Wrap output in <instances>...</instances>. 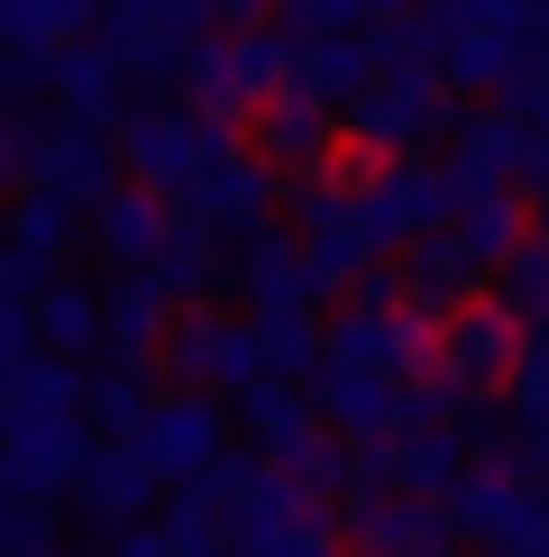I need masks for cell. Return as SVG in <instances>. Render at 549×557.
Listing matches in <instances>:
<instances>
[{
  "label": "cell",
  "instance_id": "obj_1",
  "mask_svg": "<svg viewBox=\"0 0 549 557\" xmlns=\"http://www.w3.org/2000/svg\"><path fill=\"white\" fill-rule=\"evenodd\" d=\"M449 530L495 557H549V484L513 475V467H467L449 484Z\"/></svg>",
  "mask_w": 549,
  "mask_h": 557
},
{
  "label": "cell",
  "instance_id": "obj_2",
  "mask_svg": "<svg viewBox=\"0 0 549 557\" xmlns=\"http://www.w3.org/2000/svg\"><path fill=\"white\" fill-rule=\"evenodd\" d=\"M440 120H449V83L430 74V64H403V55H385V74L349 101V137H366V147H376V165L412 156Z\"/></svg>",
  "mask_w": 549,
  "mask_h": 557
},
{
  "label": "cell",
  "instance_id": "obj_3",
  "mask_svg": "<svg viewBox=\"0 0 549 557\" xmlns=\"http://www.w3.org/2000/svg\"><path fill=\"white\" fill-rule=\"evenodd\" d=\"M522 357V320L503 311V301H457L449 320H430V375H440L457 403H467V393H495L503 384V366Z\"/></svg>",
  "mask_w": 549,
  "mask_h": 557
},
{
  "label": "cell",
  "instance_id": "obj_4",
  "mask_svg": "<svg viewBox=\"0 0 549 557\" xmlns=\"http://www.w3.org/2000/svg\"><path fill=\"white\" fill-rule=\"evenodd\" d=\"M440 174H449L457 201H495V193H513L522 174H540V137L522 128L513 110H476V120H457Z\"/></svg>",
  "mask_w": 549,
  "mask_h": 557
},
{
  "label": "cell",
  "instance_id": "obj_5",
  "mask_svg": "<svg viewBox=\"0 0 549 557\" xmlns=\"http://www.w3.org/2000/svg\"><path fill=\"white\" fill-rule=\"evenodd\" d=\"M229 156V137L211 120H193V110H147V120L129 128V165H137V193H156V201H183L202 174H211Z\"/></svg>",
  "mask_w": 549,
  "mask_h": 557
},
{
  "label": "cell",
  "instance_id": "obj_6",
  "mask_svg": "<svg viewBox=\"0 0 549 557\" xmlns=\"http://www.w3.org/2000/svg\"><path fill=\"white\" fill-rule=\"evenodd\" d=\"M19 174L37 201H110V137H91L83 120H56L37 137H19Z\"/></svg>",
  "mask_w": 549,
  "mask_h": 557
},
{
  "label": "cell",
  "instance_id": "obj_7",
  "mask_svg": "<svg viewBox=\"0 0 549 557\" xmlns=\"http://www.w3.org/2000/svg\"><path fill=\"white\" fill-rule=\"evenodd\" d=\"M266 201H274V165L229 147L220 165L183 193V220H193L211 247H220V238H247V247H257V238H266Z\"/></svg>",
  "mask_w": 549,
  "mask_h": 557
},
{
  "label": "cell",
  "instance_id": "obj_8",
  "mask_svg": "<svg viewBox=\"0 0 549 557\" xmlns=\"http://www.w3.org/2000/svg\"><path fill=\"white\" fill-rule=\"evenodd\" d=\"M174 375L211 384V393H247V384H266V347H257V330H239V320L193 311V320H174Z\"/></svg>",
  "mask_w": 549,
  "mask_h": 557
},
{
  "label": "cell",
  "instance_id": "obj_9",
  "mask_svg": "<svg viewBox=\"0 0 549 557\" xmlns=\"http://www.w3.org/2000/svg\"><path fill=\"white\" fill-rule=\"evenodd\" d=\"M137 448H147V467H156V475L193 484V475H211V467H220V411L202 403V393H174V403H156V411H147Z\"/></svg>",
  "mask_w": 549,
  "mask_h": 557
},
{
  "label": "cell",
  "instance_id": "obj_10",
  "mask_svg": "<svg viewBox=\"0 0 549 557\" xmlns=\"http://www.w3.org/2000/svg\"><path fill=\"white\" fill-rule=\"evenodd\" d=\"M320 293H330V284H320V265H312L293 238H257V247H247V311H257L247 330H284V320H312V301H320Z\"/></svg>",
  "mask_w": 549,
  "mask_h": 557
},
{
  "label": "cell",
  "instance_id": "obj_11",
  "mask_svg": "<svg viewBox=\"0 0 549 557\" xmlns=\"http://www.w3.org/2000/svg\"><path fill=\"white\" fill-rule=\"evenodd\" d=\"M330 137H339V110L303 101V91H274V101L257 110V156H266L274 174H330L339 165Z\"/></svg>",
  "mask_w": 549,
  "mask_h": 557
},
{
  "label": "cell",
  "instance_id": "obj_12",
  "mask_svg": "<svg viewBox=\"0 0 549 557\" xmlns=\"http://www.w3.org/2000/svg\"><path fill=\"white\" fill-rule=\"evenodd\" d=\"M312 411L376 448V438H394V430H403V384L366 375V366H330V357H320V375H312Z\"/></svg>",
  "mask_w": 549,
  "mask_h": 557
},
{
  "label": "cell",
  "instance_id": "obj_13",
  "mask_svg": "<svg viewBox=\"0 0 549 557\" xmlns=\"http://www.w3.org/2000/svg\"><path fill=\"white\" fill-rule=\"evenodd\" d=\"M46 91H56V110H64V120L101 128L110 110L129 101V74L101 55V46H56V55H46Z\"/></svg>",
  "mask_w": 549,
  "mask_h": 557
},
{
  "label": "cell",
  "instance_id": "obj_14",
  "mask_svg": "<svg viewBox=\"0 0 549 557\" xmlns=\"http://www.w3.org/2000/svg\"><path fill=\"white\" fill-rule=\"evenodd\" d=\"M357 540H366V557H449V512L440 503H412V494H394V503H357Z\"/></svg>",
  "mask_w": 549,
  "mask_h": 557
},
{
  "label": "cell",
  "instance_id": "obj_15",
  "mask_svg": "<svg viewBox=\"0 0 549 557\" xmlns=\"http://www.w3.org/2000/svg\"><path fill=\"white\" fill-rule=\"evenodd\" d=\"M440 238L457 247V265H467V274H495L522 238H532V211H513V193H495V201H457Z\"/></svg>",
  "mask_w": 549,
  "mask_h": 557
},
{
  "label": "cell",
  "instance_id": "obj_16",
  "mask_svg": "<svg viewBox=\"0 0 549 557\" xmlns=\"http://www.w3.org/2000/svg\"><path fill=\"white\" fill-rule=\"evenodd\" d=\"M166 228H174V220H166V201H156V193H110L101 211H91V238H101V257H110V265H129V274L147 265L156 247H166Z\"/></svg>",
  "mask_w": 549,
  "mask_h": 557
},
{
  "label": "cell",
  "instance_id": "obj_17",
  "mask_svg": "<svg viewBox=\"0 0 549 557\" xmlns=\"http://www.w3.org/2000/svg\"><path fill=\"white\" fill-rule=\"evenodd\" d=\"M83 494H91V512L101 521H120V512H137L147 503V484H156V467H147V448L137 438H101V448H83Z\"/></svg>",
  "mask_w": 549,
  "mask_h": 557
},
{
  "label": "cell",
  "instance_id": "obj_18",
  "mask_svg": "<svg viewBox=\"0 0 549 557\" xmlns=\"http://www.w3.org/2000/svg\"><path fill=\"white\" fill-rule=\"evenodd\" d=\"M28 338H46L56 357H91L101 347V301H91L83 284H56L28 301Z\"/></svg>",
  "mask_w": 549,
  "mask_h": 557
},
{
  "label": "cell",
  "instance_id": "obj_19",
  "mask_svg": "<svg viewBox=\"0 0 549 557\" xmlns=\"http://www.w3.org/2000/svg\"><path fill=\"white\" fill-rule=\"evenodd\" d=\"M147 411H156V393H147L137 366H101V375H83V421H91V430L137 438V430H147Z\"/></svg>",
  "mask_w": 549,
  "mask_h": 557
},
{
  "label": "cell",
  "instance_id": "obj_20",
  "mask_svg": "<svg viewBox=\"0 0 549 557\" xmlns=\"http://www.w3.org/2000/svg\"><path fill=\"white\" fill-rule=\"evenodd\" d=\"M137 274H147V284L166 293V301H193V293H202V284H211V274H220V247L202 238L193 220H174V228H166V247H156V257L137 265Z\"/></svg>",
  "mask_w": 549,
  "mask_h": 557
},
{
  "label": "cell",
  "instance_id": "obj_21",
  "mask_svg": "<svg viewBox=\"0 0 549 557\" xmlns=\"http://www.w3.org/2000/svg\"><path fill=\"white\" fill-rule=\"evenodd\" d=\"M166 311L174 301L147 284V274H129V284H110V301H101V338L110 347H147L156 330H166Z\"/></svg>",
  "mask_w": 549,
  "mask_h": 557
},
{
  "label": "cell",
  "instance_id": "obj_22",
  "mask_svg": "<svg viewBox=\"0 0 549 557\" xmlns=\"http://www.w3.org/2000/svg\"><path fill=\"white\" fill-rule=\"evenodd\" d=\"M495 301L522 320V330H532V320L549 311V238H522L513 257L495 265Z\"/></svg>",
  "mask_w": 549,
  "mask_h": 557
},
{
  "label": "cell",
  "instance_id": "obj_23",
  "mask_svg": "<svg viewBox=\"0 0 549 557\" xmlns=\"http://www.w3.org/2000/svg\"><path fill=\"white\" fill-rule=\"evenodd\" d=\"M503 403L522 430H549V338H522V357L503 366Z\"/></svg>",
  "mask_w": 549,
  "mask_h": 557
},
{
  "label": "cell",
  "instance_id": "obj_24",
  "mask_svg": "<svg viewBox=\"0 0 549 557\" xmlns=\"http://www.w3.org/2000/svg\"><path fill=\"white\" fill-rule=\"evenodd\" d=\"M412 10H422V0H349L357 28H394V18H412Z\"/></svg>",
  "mask_w": 549,
  "mask_h": 557
},
{
  "label": "cell",
  "instance_id": "obj_25",
  "mask_svg": "<svg viewBox=\"0 0 549 557\" xmlns=\"http://www.w3.org/2000/svg\"><path fill=\"white\" fill-rule=\"evenodd\" d=\"M0 183H19V137L0 128Z\"/></svg>",
  "mask_w": 549,
  "mask_h": 557
},
{
  "label": "cell",
  "instance_id": "obj_26",
  "mask_svg": "<svg viewBox=\"0 0 549 557\" xmlns=\"http://www.w3.org/2000/svg\"><path fill=\"white\" fill-rule=\"evenodd\" d=\"M0 257H10V228H0Z\"/></svg>",
  "mask_w": 549,
  "mask_h": 557
}]
</instances>
